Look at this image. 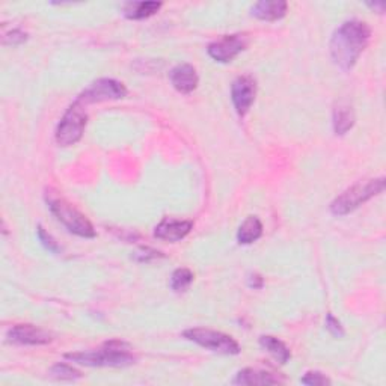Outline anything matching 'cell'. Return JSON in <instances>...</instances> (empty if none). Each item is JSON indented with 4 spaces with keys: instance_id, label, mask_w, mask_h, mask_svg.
Masks as SVG:
<instances>
[{
    "instance_id": "6da1fadb",
    "label": "cell",
    "mask_w": 386,
    "mask_h": 386,
    "mask_svg": "<svg viewBox=\"0 0 386 386\" xmlns=\"http://www.w3.org/2000/svg\"><path fill=\"white\" fill-rule=\"evenodd\" d=\"M371 40V28L361 20L344 21L330 38V56L335 66L344 71L355 67L359 56Z\"/></svg>"
},
{
    "instance_id": "7a4b0ae2",
    "label": "cell",
    "mask_w": 386,
    "mask_h": 386,
    "mask_svg": "<svg viewBox=\"0 0 386 386\" xmlns=\"http://www.w3.org/2000/svg\"><path fill=\"white\" fill-rule=\"evenodd\" d=\"M66 359L86 367H115L124 368L136 362V356L132 353L130 345L120 340L108 341L98 350L67 353Z\"/></svg>"
},
{
    "instance_id": "3957f363",
    "label": "cell",
    "mask_w": 386,
    "mask_h": 386,
    "mask_svg": "<svg viewBox=\"0 0 386 386\" xmlns=\"http://www.w3.org/2000/svg\"><path fill=\"white\" fill-rule=\"evenodd\" d=\"M46 202L51 214H53L58 221L70 231V233L83 239H94L97 236L93 224L89 222V219L75 207H73L66 198L59 197L56 192L47 190Z\"/></svg>"
},
{
    "instance_id": "277c9868",
    "label": "cell",
    "mask_w": 386,
    "mask_h": 386,
    "mask_svg": "<svg viewBox=\"0 0 386 386\" xmlns=\"http://www.w3.org/2000/svg\"><path fill=\"white\" fill-rule=\"evenodd\" d=\"M385 190V178H371L365 182H358L352 187L344 190L340 197L333 199L330 204V212L335 216H345L356 209L361 207L362 204L375 198L379 193Z\"/></svg>"
},
{
    "instance_id": "5b68a950",
    "label": "cell",
    "mask_w": 386,
    "mask_h": 386,
    "mask_svg": "<svg viewBox=\"0 0 386 386\" xmlns=\"http://www.w3.org/2000/svg\"><path fill=\"white\" fill-rule=\"evenodd\" d=\"M88 122V115L85 112V106L80 103L74 101L73 105L63 113L62 120L56 127V142L61 147L75 145L83 136L85 127Z\"/></svg>"
},
{
    "instance_id": "8992f818",
    "label": "cell",
    "mask_w": 386,
    "mask_h": 386,
    "mask_svg": "<svg viewBox=\"0 0 386 386\" xmlns=\"http://www.w3.org/2000/svg\"><path fill=\"white\" fill-rule=\"evenodd\" d=\"M183 335L189 341L197 343L198 345L204 347V349H207L214 353L239 355L241 350L239 343L233 337H229L226 335V333L219 332V330H212L205 328H193V329L184 330Z\"/></svg>"
},
{
    "instance_id": "52a82bcc",
    "label": "cell",
    "mask_w": 386,
    "mask_h": 386,
    "mask_svg": "<svg viewBox=\"0 0 386 386\" xmlns=\"http://www.w3.org/2000/svg\"><path fill=\"white\" fill-rule=\"evenodd\" d=\"M127 95V88L124 83L115 79H100L89 85L85 91L77 97V103L82 106L93 105V103H101L108 100H120Z\"/></svg>"
},
{
    "instance_id": "ba28073f",
    "label": "cell",
    "mask_w": 386,
    "mask_h": 386,
    "mask_svg": "<svg viewBox=\"0 0 386 386\" xmlns=\"http://www.w3.org/2000/svg\"><path fill=\"white\" fill-rule=\"evenodd\" d=\"M249 38L244 33H233V35H225L219 40L213 41L207 51L212 59L221 63H228L237 58L241 51L248 47Z\"/></svg>"
},
{
    "instance_id": "9c48e42d",
    "label": "cell",
    "mask_w": 386,
    "mask_h": 386,
    "mask_svg": "<svg viewBox=\"0 0 386 386\" xmlns=\"http://www.w3.org/2000/svg\"><path fill=\"white\" fill-rule=\"evenodd\" d=\"M256 95V82L252 75H240L231 85V100L236 112L244 117L254 105Z\"/></svg>"
},
{
    "instance_id": "30bf717a",
    "label": "cell",
    "mask_w": 386,
    "mask_h": 386,
    "mask_svg": "<svg viewBox=\"0 0 386 386\" xmlns=\"http://www.w3.org/2000/svg\"><path fill=\"white\" fill-rule=\"evenodd\" d=\"M8 341L19 345H46L53 341L51 333L33 325H16L8 330Z\"/></svg>"
},
{
    "instance_id": "8fae6325",
    "label": "cell",
    "mask_w": 386,
    "mask_h": 386,
    "mask_svg": "<svg viewBox=\"0 0 386 386\" xmlns=\"http://www.w3.org/2000/svg\"><path fill=\"white\" fill-rule=\"evenodd\" d=\"M193 228L192 221H184V219H175V217H165L160 224L154 229V236L165 241H179L183 240Z\"/></svg>"
},
{
    "instance_id": "7c38bea8",
    "label": "cell",
    "mask_w": 386,
    "mask_h": 386,
    "mask_svg": "<svg viewBox=\"0 0 386 386\" xmlns=\"http://www.w3.org/2000/svg\"><path fill=\"white\" fill-rule=\"evenodd\" d=\"M172 86L182 94H190L197 89L199 77L195 67L190 63H178L169 73Z\"/></svg>"
},
{
    "instance_id": "4fadbf2b",
    "label": "cell",
    "mask_w": 386,
    "mask_h": 386,
    "mask_svg": "<svg viewBox=\"0 0 386 386\" xmlns=\"http://www.w3.org/2000/svg\"><path fill=\"white\" fill-rule=\"evenodd\" d=\"M287 9L288 4L284 0H261V2H256L251 8V12L254 17L260 20L276 21L286 17Z\"/></svg>"
},
{
    "instance_id": "5bb4252c",
    "label": "cell",
    "mask_w": 386,
    "mask_h": 386,
    "mask_svg": "<svg viewBox=\"0 0 386 386\" xmlns=\"http://www.w3.org/2000/svg\"><path fill=\"white\" fill-rule=\"evenodd\" d=\"M282 382H284V379H281L273 372L254 368H244L239 371L236 379L233 380L236 385H278Z\"/></svg>"
},
{
    "instance_id": "9a60e30c",
    "label": "cell",
    "mask_w": 386,
    "mask_h": 386,
    "mask_svg": "<svg viewBox=\"0 0 386 386\" xmlns=\"http://www.w3.org/2000/svg\"><path fill=\"white\" fill-rule=\"evenodd\" d=\"M355 125V112L347 103H338L333 109V130L337 135L343 136Z\"/></svg>"
},
{
    "instance_id": "2e32d148",
    "label": "cell",
    "mask_w": 386,
    "mask_h": 386,
    "mask_svg": "<svg viewBox=\"0 0 386 386\" xmlns=\"http://www.w3.org/2000/svg\"><path fill=\"white\" fill-rule=\"evenodd\" d=\"M162 2H127L124 4V16L130 20H142L159 12Z\"/></svg>"
},
{
    "instance_id": "e0dca14e",
    "label": "cell",
    "mask_w": 386,
    "mask_h": 386,
    "mask_svg": "<svg viewBox=\"0 0 386 386\" xmlns=\"http://www.w3.org/2000/svg\"><path fill=\"white\" fill-rule=\"evenodd\" d=\"M263 236V224L256 216H249L237 231V241L240 244H251Z\"/></svg>"
},
{
    "instance_id": "ac0fdd59",
    "label": "cell",
    "mask_w": 386,
    "mask_h": 386,
    "mask_svg": "<svg viewBox=\"0 0 386 386\" xmlns=\"http://www.w3.org/2000/svg\"><path fill=\"white\" fill-rule=\"evenodd\" d=\"M260 344H261L263 349L267 353L272 355V358L276 359L279 364L284 365V364H287L290 361L291 352H290L288 347L284 343H282L281 340H278V338H275L272 335H263L260 338Z\"/></svg>"
},
{
    "instance_id": "d6986e66",
    "label": "cell",
    "mask_w": 386,
    "mask_h": 386,
    "mask_svg": "<svg viewBox=\"0 0 386 386\" xmlns=\"http://www.w3.org/2000/svg\"><path fill=\"white\" fill-rule=\"evenodd\" d=\"M193 278L195 276H193L192 270H189L186 267L177 268L171 276V288L175 293H183L190 287V284L193 282Z\"/></svg>"
},
{
    "instance_id": "ffe728a7",
    "label": "cell",
    "mask_w": 386,
    "mask_h": 386,
    "mask_svg": "<svg viewBox=\"0 0 386 386\" xmlns=\"http://www.w3.org/2000/svg\"><path fill=\"white\" fill-rule=\"evenodd\" d=\"M50 376L55 377L56 380H68V382H73V380H77V379L82 377L80 371H77L75 368H73L68 364H61V362L51 367Z\"/></svg>"
},
{
    "instance_id": "44dd1931",
    "label": "cell",
    "mask_w": 386,
    "mask_h": 386,
    "mask_svg": "<svg viewBox=\"0 0 386 386\" xmlns=\"http://www.w3.org/2000/svg\"><path fill=\"white\" fill-rule=\"evenodd\" d=\"M26 40H28V33L23 32L21 29H12L11 32L5 33L2 38L4 46H20Z\"/></svg>"
},
{
    "instance_id": "7402d4cb",
    "label": "cell",
    "mask_w": 386,
    "mask_h": 386,
    "mask_svg": "<svg viewBox=\"0 0 386 386\" xmlns=\"http://www.w3.org/2000/svg\"><path fill=\"white\" fill-rule=\"evenodd\" d=\"M303 385H311V386H320V385H330V379H328L323 372L320 371H308L306 375L301 379Z\"/></svg>"
},
{
    "instance_id": "603a6c76",
    "label": "cell",
    "mask_w": 386,
    "mask_h": 386,
    "mask_svg": "<svg viewBox=\"0 0 386 386\" xmlns=\"http://www.w3.org/2000/svg\"><path fill=\"white\" fill-rule=\"evenodd\" d=\"M326 329L329 330L330 335L335 337V338H343L345 335L344 328L341 326V321L333 317L332 314L326 315Z\"/></svg>"
},
{
    "instance_id": "cb8c5ba5",
    "label": "cell",
    "mask_w": 386,
    "mask_h": 386,
    "mask_svg": "<svg viewBox=\"0 0 386 386\" xmlns=\"http://www.w3.org/2000/svg\"><path fill=\"white\" fill-rule=\"evenodd\" d=\"M38 237H40V241L43 243V246H44L46 249H48L50 252L58 254V252L61 251L59 244L55 241V239H53V237H51L50 234H47V233H46L44 228H43L41 225L38 226Z\"/></svg>"
},
{
    "instance_id": "d4e9b609",
    "label": "cell",
    "mask_w": 386,
    "mask_h": 386,
    "mask_svg": "<svg viewBox=\"0 0 386 386\" xmlns=\"http://www.w3.org/2000/svg\"><path fill=\"white\" fill-rule=\"evenodd\" d=\"M263 284H264V281H263V278L260 276V275H256V273H252V275H249V278H248V286L251 287V288H261L263 287Z\"/></svg>"
},
{
    "instance_id": "484cf974",
    "label": "cell",
    "mask_w": 386,
    "mask_h": 386,
    "mask_svg": "<svg viewBox=\"0 0 386 386\" xmlns=\"http://www.w3.org/2000/svg\"><path fill=\"white\" fill-rule=\"evenodd\" d=\"M368 6H371L372 9H379V12L385 11V4L383 2H377V4H368Z\"/></svg>"
}]
</instances>
